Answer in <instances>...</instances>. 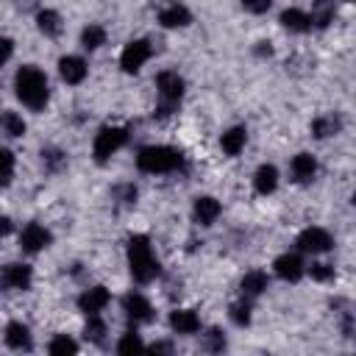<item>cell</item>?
I'll list each match as a JSON object with an SVG mask.
<instances>
[{"instance_id": "cell-1", "label": "cell", "mask_w": 356, "mask_h": 356, "mask_svg": "<svg viewBox=\"0 0 356 356\" xmlns=\"http://www.w3.org/2000/svg\"><path fill=\"white\" fill-rule=\"evenodd\" d=\"M14 92H17L19 103L28 106L31 111H42L47 106V100H50L47 78L33 64H25V67L17 70V75H14Z\"/></svg>"}, {"instance_id": "cell-2", "label": "cell", "mask_w": 356, "mask_h": 356, "mask_svg": "<svg viewBox=\"0 0 356 356\" xmlns=\"http://www.w3.org/2000/svg\"><path fill=\"white\" fill-rule=\"evenodd\" d=\"M128 270H131L134 281H139V284H150L161 273L159 259L150 248V239L142 234H134L128 239Z\"/></svg>"}, {"instance_id": "cell-3", "label": "cell", "mask_w": 356, "mask_h": 356, "mask_svg": "<svg viewBox=\"0 0 356 356\" xmlns=\"http://www.w3.org/2000/svg\"><path fill=\"white\" fill-rule=\"evenodd\" d=\"M136 167L147 175H161V172H175L184 167V153L170 147V145H147L136 153Z\"/></svg>"}, {"instance_id": "cell-4", "label": "cell", "mask_w": 356, "mask_h": 356, "mask_svg": "<svg viewBox=\"0 0 356 356\" xmlns=\"http://www.w3.org/2000/svg\"><path fill=\"white\" fill-rule=\"evenodd\" d=\"M156 89H159V108H156V114L159 117H170L178 108L181 97H184V78L178 72H172V70H164V72L156 75Z\"/></svg>"}, {"instance_id": "cell-5", "label": "cell", "mask_w": 356, "mask_h": 356, "mask_svg": "<svg viewBox=\"0 0 356 356\" xmlns=\"http://www.w3.org/2000/svg\"><path fill=\"white\" fill-rule=\"evenodd\" d=\"M125 142H128V128H120V125H103V128L95 134V142H92L95 161H97V164L108 161Z\"/></svg>"}, {"instance_id": "cell-6", "label": "cell", "mask_w": 356, "mask_h": 356, "mask_svg": "<svg viewBox=\"0 0 356 356\" xmlns=\"http://www.w3.org/2000/svg\"><path fill=\"white\" fill-rule=\"evenodd\" d=\"M150 53H153V47H150L147 39H134V42H128V44L122 47V53H120V67H122L125 72H139V70L145 67V61L150 58Z\"/></svg>"}, {"instance_id": "cell-7", "label": "cell", "mask_w": 356, "mask_h": 356, "mask_svg": "<svg viewBox=\"0 0 356 356\" xmlns=\"http://www.w3.org/2000/svg\"><path fill=\"white\" fill-rule=\"evenodd\" d=\"M298 250H303V253H325L334 242H331V234L325 231V228H320V225H312V228H306V231H300L298 234Z\"/></svg>"}, {"instance_id": "cell-8", "label": "cell", "mask_w": 356, "mask_h": 356, "mask_svg": "<svg viewBox=\"0 0 356 356\" xmlns=\"http://www.w3.org/2000/svg\"><path fill=\"white\" fill-rule=\"evenodd\" d=\"M273 270H275V275H278L281 281L295 284V281H300V278H303L306 264H303L300 253H281V256L273 261Z\"/></svg>"}, {"instance_id": "cell-9", "label": "cell", "mask_w": 356, "mask_h": 356, "mask_svg": "<svg viewBox=\"0 0 356 356\" xmlns=\"http://www.w3.org/2000/svg\"><path fill=\"white\" fill-rule=\"evenodd\" d=\"M122 312L128 314V320H131L134 325L153 320V306H150V300H147L142 292H128V295L122 298Z\"/></svg>"}, {"instance_id": "cell-10", "label": "cell", "mask_w": 356, "mask_h": 356, "mask_svg": "<svg viewBox=\"0 0 356 356\" xmlns=\"http://www.w3.org/2000/svg\"><path fill=\"white\" fill-rule=\"evenodd\" d=\"M50 231L44 228V225H39V222H28L25 228H22V234H19V248L25 250V253H39V250H44L47 245H50Z\"/></svg>"}, {"instance_id": "cell-11", "label": "cell", "mask_w": 356, "mask_h": 356, "mask_svg": "<svg viewBox=\"0 0 356 356\" xmlns=\"http://www.w3.org/2000/svg\"><path fill=\"white\" fill-rule=\"evenodd\" d=\"M108 300H111V295H108L106 286H92V289H86V292L78 298V306H81V312L89 317V314H100V312L108 306Z\"/></svg>"}, {"instance_id": "cell-12", "label": "cell", "mask_w": 356, "mask_h": 356, "mask_svg": "<svg viewBox=\"0 0 356 356\" xmlns=\"http://www.w3.org/2000/svg\"><path fill=\"white\" fill-rule=\"evenodd\" d=\"M31 281H33V275H31V267H28V264L14 261V264H6V267H3V284H6L8 289L25 292V289L31 286Z\"/></svg>"}, {"instance_id": "cell-13", "label": "cell", "mask_w": 356, "mask_h": 356, "mask_svg": "<svg viewBox=\"0 0 356 356\" xmlns=\"http://www.w3.org/2000/svg\"><path fill=\"white\" fill-rule=\"evenodd\" d=\"M86 72H89V67H86V61L81 56H64L58 61V75L67 83H81L86 78Z\"/></svg>"}, {"instance_id": "cell-14", "label": "cell", "mask_w": 356, "mask_h": 356, "mask_svg": "<svg viewBox=\"0 0 356 356\" xmlns=\"http://www.w3.org/2000/svg\"><path fill=\"white\" fill-rule=\"evenodd\" d=\"M289 172H292V181L298 184H309L314 175H317V159L312 153H298L289 164Z\"/></svg>"}, {"instance_id": "cell-15", "label": "cell", "mask_w": 356, "mask_h": 356, "mask_svg": "<svg viewBox=\"0 0 356 356\" xmlns=\"http://www.w3.org/2000/svg\"><path fill=\"white\" fill-rule=\"evenodd\" d=\"M170 328H172L175 334H184V337L197 334V331H200V317H197L192 309H175V312L170 314Z\"/></svg>"}, {"instance_id": "cell-16", "label": "cell", "mask_w": 356, "mask_h": 356, "mask_svg": "<svg viewBox=\"0 0 356 356\" xmlns=\"http://www.w3.org/2000/svg\"><path fill=\"white\" fill-rule=\"evenodd\" d=\"M159 22H161L164 28H184V25L192 22V14H189L186 6H181V3H170V6H164V8L159 11Z\"/></svg>"}, {"instance_id": "cell-17", "label": "cell", "mask_w": 356, "mask_h": 356, "mask_svg": "<svg viewBox=\"0 0 356 356\" xmlns=\"http://www.w3.org/2000/svg\"><path fill=\"white\" fill-rule=\"evenodd\" d=\"M220 203L214 200V197H209V195H203V197H197L195 200V206H192V217H195V222L197 225H211L217 217H220Z\"/></svg>"}, {"instance_id": "cell-18", "label": "cell", "mask_w": 356, "mask_h": 356, "mask_svg": "<svg viewBox=\"0 0 356 356\" xmlns=\"http://www.w3.org/2000/svg\"><path fill=\"white\" fill-rule=\"evenodd\" d=\"M267 284H270L267 273H261V270H250V273L242 275V281H239V292H242V298L253 300V298H259V295L267 289Z\"/></svg>"}, {"instance_id": "cell-19", "label": "cell", "mask_w": 356, "mask_h": 356, "mask_svg": "<svg viewBox=\"0 0 356 356\" xmlns=\"http://www.w3.org/2000/svg\"><path fill=\"white\" fill-rule=\"evenodd\" d=\"M6 345L11 350H31V331L25 323H8L6 325Z\"/></svg>"}, {"instance_id": "cell-20", "label": "cell", "mask_w": 356, "mask_h": 356, "mask_svg": "<svg viewBox=\"0 0 356 356\" xmlns=\"http://www.w3.org/2000/svg\"><path fill=\"white\" fill-rule=\"evenodd\" d=\"M275 186H278V170L273 164H261L253 175V189L259 195H270V192H275Z\"/></svg>"}, {"instance_id": "cell-21", "label": "cell", "mask_w": 356, "mask_h": 356, "mask_svg": "<svg viewBox=\"0 0 356 356\" xmlns=\"http://www.w3.org/2000/svg\"><path fill=\"white\" fill-rule=\"evenodd\" d=\"M334 14H337L334 0H314L312 14H309V22H312V28H328L334 22Z\"/></svg>"}, {"instance_id": "cell-22", "label": "cell", "mask_w": 356, "mask_h": 356, "mask_svg": "<svg viewBox=\"0 0 356 356\" xmlns=\"http://www.w3.org/2000/svg\"><path fill=\"white\" fill-rule=\"evenodd\" d=\"M245 142H248V131L239 128V125H236V128H228V131L222 134V139H220L225 156H239L242 147H245Z\"/></svg>"}, {"instance_id": "cell-23", "label": "cell", "mask_w": 356, "mask_h": 356, "mask_svg": "<svg viewBox=\"0 0 356 356\" xmlns=\"http://www.w3.org/2000/svg\"><path fill=\"white\" fill-rule=\"evenodd\" d=\"M281 25H284L286 31H292V33H303V31H309V28H312L309 14H306V11H300V8H286V11L281 14Z\"/></svg>"}, {"instance_id": "cell-24", "label": "cell", "mask_w": 356, "mask_h": 356, "mask_svg": "<svg viewBox=\"0 0 356 356\" xmlns=\"http://www.w3.org/2000/svg\"><path fill=\"white\" fill-rule=\"evenodd\" d=\"M36 25H39V31H42L44 36H58V33H61V17H58V11H53V8L39 11V14H36Z\"/></svg>"}, {"instance_id": "cell-25", "label": "cell", "mask_w": 356, "mask_h": 356, "mask_svg": "<svg viewBox=\"0 0 356 356\" xmlns=\"http://www.w3.org/2000/svg\"><path fill=\"white\" fill-rule=\"evenodd\" d=\"M0 131H3L6 136L17 139V136L25 134V120H22L17 111H3V114H0Z\"/></svg>"}, {"instance_id": "cell-26", "label": "cell", "mask_w": 356, "mask_h": 356, "mask_svg": "<svg viewBox=\"0 0 356 356\" xmlns=\"http://www.w3.org/2000/svg\"><path fill=\"white\" fill-rule=\"evenodd\" d=\"M81 44L86 50H97L100 44H106V28L103 25H86L81 33Z\"/></svg>"}, {"instance_id": "cell-27", "label": "cell", "mask_w": 356, "mask_h": 356, "mask_svg": "<svg viewBox=\"0 0 356 356\" xmlns=\"http://www.w3.org/2000/svg\"><path fill=\"white\" fill-rule=\"evenodd\" d=\"M337 131H339V120H337L334 114L317 117V120L312 122V134H314L317 139H325V136H331V134H337Z\"/></svg>"}, {"instance_id": "cell-28", "label": "cell", "mask_w": 356, "mask_h": 356, "mask_svg": "<svg viewBox=\"0 0 356 356\" xmlns=\"http://www.w3.org/2000/svg\"><path fill=\"white\" fill-rule=\"evenodd\" d=\"M142 348H145V342H142V337L134 328L125 331L120 337V342H117V353H134V350H142Z\"/></svg>"}, {"instance_id": "cell-29", "label": "cell", "mask_w": 356, "mask_h": 356, "mask_svg": "<svg viewBox=\"0 0 356 356\" xmlns=\"http://www.w3.org/2000/svg\"><path fill=\"white\" fill-rule=\"evenodd\" d=\"M47 350H50L53 356H61V353H75V350H78V345H75V339H72V337L58 334V337H53V342L47 345Z\"/></svg>"}, {"instance_id": "cell-30", "label": "cell", "mask_w": 356, "mask_h": 356, "mask_svg": "<svg viewBox=\"0 0 356 356\" xmlns=\"http://www.w3.org/2000/svg\"><path fill=\"white\" fill-rule=\"evenodd\" d=\"M228 314H231V320H234L236 325H248V323H250V300H248V298H242L239 303H234V306H231V312H228Z\"/></svg>"}, {"instance_id": "cell-31", "label": "cell", "mask_w": 356, "mask_h": 356, "mask_svg": "<svg viewBox=\"0 0 356 356\" xmlns=\"http://www.w3.org/2000/svg\"><path fill=\"white\" fill-rule=\"evenodd\" d=\"M103 337H106V323L97 317V314H89V323H86V339H92V342H103Z\"/></svg>"}, {"instance_id": "cell-32", "label": "cell", "mask_w": 356, "mask_h": 356, "mask_svg": "<svg viewBox=\"0 0 356 356\" xmlns=\"http://www.w3.org/2000/svg\"><path fill=\"white\" fill-rule=\"evenodd\" d=\"M11 172H14V156H11V150L0 147V181H8Z\"/></svg>"}, {"instance_id": "cell-33", "label": "cell", "mask_w": 356, "mask_h": 356, "mask_svg": "<svg viewBox=\"0 0 356 356\" xmlns=\"http://www.w3.org/2000/svg\"><path fill=\"white\" fill-rule=\"evenodd\" d=\"M309 273H312V278H314V281H331V278H334V267H331V264H325V261L312 264V267H309Z\"/></svg>"}, {"instance_id": "cell-34", "label": "cell", "mask_w": 356, "mask_h": 356, "mask_svg": "<svg viewBox=\"0 0 356 356\" xmlns=\"http://www.w3.org/2000/svg\"><path fill=\"white\" fill-rule=\"evenodd\" d=\"M206 348H209V350H214V353L225 348V337H222V331H220V328H211V331L206 334Z\"/></svg>"}, {"instance_id": "cell-35", "label": "cell", "mask_w": 356, "mask_h": 356, "mask_svg": "<svg viewBox=\"0 0 356 356\" xmlns=\"http://www.w3.org/2000/svg\"><path fill=\"white\" fill-rule=\"evenodd\" d=\"M273 6V0H242V8L250 14H264Z\"/></svg>"}, {"instance_id": "cell-36", "label": "cell", "mask_w": 356, "mask_h": 356, "mask_svg": "<svg viewBox=\"0 0 356 356\" xmlns=\"http://www.w3.org/2000/svg\"><path fill=\"white\" fill-rule=\"evenodd\" d=\"M14 56V42L8 36H0V67Z\"/></svg>"}, {"instance_id": "cell-37", "label": "cell", "mask_w": 356, "mask_h": 356, "mask_svg": "<svg viewBox=\"0 0 356 356\" xmlns=\"http://www.w3.org/2000/svg\"><path fill=\"white\" fill-rule=\"evenodd\" d=\"M42 156H44V161H47L50 170H58V167L64 164V156H61L58 150H47V153H42Z\"/></svg>"}, {"instance_id": "cell-38", "label": "cell", "mask_w": 356, "mask_h": 356, "mask_svg": "<svg viewBox=\"0 0 356 356\" xmlns=\"http://www.w3.org/2000/svg\"><path fill=\"white\" fill-rule=\"evenodd\" d=\"M8 231H11V220L6 214H0V236H6Z\"/></svg>"}]
</instances>
